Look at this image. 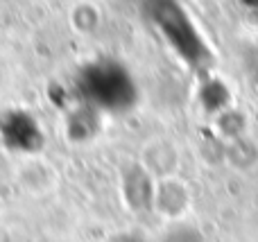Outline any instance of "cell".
Listing matches in <instances>:
<instances>
[{"mask_svg":"<svg viewBox=\"0 0 258 242\" xmlns=\"http://www.w3.org/2000/svg\"><path fill=\"white\" fill-rule=\"evenodd\" d=\"M188 206H190V190H188L186 184H181L177 177H168V179L156 181L152 211L168 217L170 222H177L186 215Z\"/></svg>","mask_w":258,"mask_h":242,"instance_id":"obj_2","label":"cell"},{"mask_svg":"<svg viewBox=\"0 0 258 242\" xmlns=\"http://www.w3.org/2000/svg\"><path fill=\"white\" fill-rule=\"evenodd\" d=\"M120 193L125 199L127 208L134 213H145L152 211L154 206V188L156 181L141 163H132L129 168H125L122 172V181H120Z\"/></svg>","mask_w":258,"mask_h":242,"instance_id":"obj_1","label":"cell"},{"mask_svg":"<svg viewBox=\"0 0 258 242\" xmlns=\"http://www.w3.org/2000/svg\"><path fill=\"white\" fill-rule=\"evenodd\" d=\"M141 166L145 168L156 181L168 179V177L177 175V170H179V152L168 140H152L150 145L143 147Z\"/></svg>","mask_w":258,"mask_h":242,"instance_id":"obj_3","label":"cell"},{"mask_svg":"<svg viewBox=\"0 0 258 242\" xmlns=\"http://www.w3.org/2000/svg\"><path fill=\"white\" fill-rule=\"evenodd\" d=\"M159 242H206V235L200 226L190 224V222L177 220L161 233Z\"/></svg>","mask_w":258,"mask_h":242,"instance_id":"obj_4","label":"cell"}]
</instances>
